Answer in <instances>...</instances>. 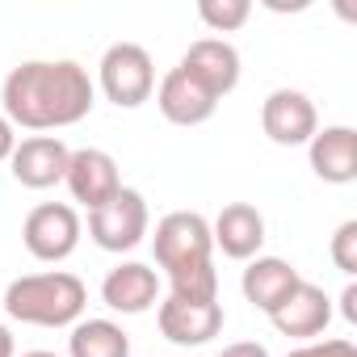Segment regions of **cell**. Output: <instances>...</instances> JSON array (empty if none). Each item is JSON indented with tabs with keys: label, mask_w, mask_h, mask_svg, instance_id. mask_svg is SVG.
Instances as JSON below:
<instances>
[{
	"label": "cell",
	"mask_w": 357,
	"mask_h": 357,
	"mask_svg": "<svg viewBox=\"0 0 357 357\" xmlns=\"http://www.w3.org/2000/svg\"><path fill=\"white\" fill-rule=\"evenodd\" d=\"M311 172L324 185H353L357 181V130L353 126H324L307 143Z\"/></svg>",
	"instance_id": "5bb4252c"
},
{
	"label": "cell",
	"mask_w": 357,
	"mask_h": 357,
	"mask_svg": "<svg viewBox=\"0 0 357 357\" xmlns=\"http://www.w3.org/2000/svg\"><path fill=\"white\" fill-rule=\"evenodd\" d=\"M68 357H130V336L114 319H76Z\"/></svg>",
	"instance_id": "ac0fdd59"
},
{
	"label": "cell",
	"mask_w": 357,
	"mask_h": 357,
	"mask_svg": "<svg viewBox=\"0 0 357 357\" xmlns=\"http://www.w3.org/2000/svg\"><path fill=\"white\" fill-rule=\"evenodd\" d=\"M261 130L278 143V147H307L311 135L319 130V114L315 101L298 89H273L261 105Z\"/></svg>",
	"instance_id": "9c48e42d"
},
{
	"label": "cell",
	"mask_w": 357,
	"mask_h": 357,
	"mask_svg": "<svg viewBox=\"0 0 357 357\" xmlns=\"http://www.w3.org/2000/svg\"><path fill=\"white\" fill-rule=\"evenodd\" d=\"M97 89L118 109H139L143 101H151V93H155V63H151L147 47H139V43L105 47V55L97 63Z\"/></svg>",
	"instance_id": "277c9868"
},
{
	"label": "cell",
	"mask_w": 357,
	"mask_h": 357,
	"mask_svg": "<svg viewBox=\"0 0 357 357\" xmlns=\"http://www.w3.org/2000/svg\"><path fill=\"white\" fill-rule=\"evenodd\" d=\"M97 84L76 59H26L0 84V114L22 130H63L93 114Z\"/></svg>",
	"instance_id": "6da1fadb"
},
{
	"label": "cell",
	"mask_w": 357,
	"mask_h": 357,
	"mask_svg": "<svg viewBox=\"0 0 357 357\" xmlns=\"http://www.w3.org/2000/svg\"><path fill=\"white\" fill-rule=\"evenodd\" d=\"M269 324L282 332V336H294V340H315L328 324H332V298H328V290L324 286H315V282H298L294 290H290V298L269 315Z\"/></svg>",
	"instance_id": "4fadbf2b"
},
{
	"label": "cell",
	"mask_w": 357,
	"mask_h": 357,
	"mask_svg": "<svg viewBox=\"0 0 357 357\" xmlns=\"http://www.w3.org/2000/svg\"><path fill=\"white\" fill-rule=\"evenodd\" d=\"M101 303L118 315H143L160 303V273L143 261H122L105 273Z\"/></svg>",
	"instance_id": "7c38bea8"
},
{
	"label": "cell",
	"mask_w": 357,
	"mask_h": 357,
	"mask_svg": "<svg viewBox=\"0 0 357 357\" xmlns=\"http://www.w3.org/2000/svg\"><path fill=\"white\" fill-rule=\"evenodd\" d=\"M155 324H160V336L181 344V349H198V344H211L227 315H223V303L219 298H176L168 294L160 307H155Z\"/></svg>",
	"instance_id": "52a82bcc"
},
{
	"label": "cell",
	"mask_w": 357,
	"mask_h": 357,
	"mask_svg": "<svg viewBox=\"0 0 357 357\" xmlns=\"http://www.w3.org/2000/svg\"><path fill=\"white\" fill-rule=\"evenodd\" d=\"M13 147H17V126H13L5 114H0V164H9Z\"/></svg>",
	"instance_id": "7402d4cb"
},
{
	"label": "cell",
	"mask_w": 357,
	"mask_h": 357,
	"mask_svg": "<svg viewBox=\"0 0 357 357\" xmlns=\"http://www.w3.org/2000/svg\"><path fill=\"white\" fill-rule=\"evenodd\" d=\"M0 357H17V340H13L9 324H0Z\"/></svg>",
	"instance_id": "d4e9b609"
},
{
	"label": "cell",
	"mask_w": 357,
	"mask_h": 357,
	"mask_svg": "<svg viewBox=\"0 0 357 357\" xmlns=\"http://www.w3.org/2000/svg\"><path fill=\"white\" fill-rule=\"evenodd\" d=\"M328 252H332V265H336L344 278H353V273H357V219H344V223L336 227V236H332Z\"/></svg>",
	"instance_id": "ffe728a7"
},
{
	"label": "cell",
	"mask_w": 357,
	"mask_h": 357,
	"mask_svg": "<svg viewBox=\"0 0 357 357\" xmlns=\"http://www.w3.org/2000/svg\"><path fill=\"white\" fill-rule=\"evenodd\" d=\"M181 72H190L215 101H223L236 84H240V51L227 43V38H198L190 43V51L181 55V63H176Z\"/></svg>",
	"instance_id": "8fae6325"
},
{
	"label": "cell",
	"mask_w": 357,
	"mask_h": 357,
	"mask_svg": "<svg viewBox=\"0 0 357 357\" xmlns=\"http://www.w3.org/2000/svg\"><path fill=\"white\" fill-rule=\"evenodd\" d=\"M151 215H147V198L130 185H122L105 206L89 211V240L105 252H130L147 240Z\"/></svg>",
	"instance_id": "5b68a950"
},
{
	"label": "cell",
	"mask_w": 357,
	"mask_h": 357,
	"mask_svg": "<svg viewBox=\"0 0 357 357\" xmlns=\"http://www.w3.org/2000/svg\"><path fill=\"white\" fill-rule=\"evenodd\" d=\"M22 357H59V353H51V349H30V353H22Z\"/></svg>",
	"instance_id": "484cf974"
},
{
	"label": "cell",
	"mask_w": 357,
	"mask_h": 357,
	"mask_svg": "<svg viewBox=\"0 0 357 357\" xmlns=\"http://www.w3.org/2000/svg\"><path fill=\"white\" fill-rule=\"evenodd\" d=\"M198 17L215 34H236L252 17V5L248 0H198Z\"/></svg>",
	"instance_id": "d6986e66"
},
{
	"label": "cell",
	"mask_w": 357,
	"mask_h": 357,
	"mask_svg": "<svg viewBox=\"0 0 357 357\" xmlns=\"http://www.w3.org/2000/svg\"><path fill=\"white\" fill-rule=\"evenodd\" d=\"M286 357H357V344L344 340V336H332V340H307V344L290 349Z\"/></svg>",
	"instance_id": "44dd1931"
},
{
	"label": "cell",
	"mask_w": 357,
	"mask_h": 357,
	"mask_svg": "<svg viewBox=\"0 0 357 357\" xmlns=\"http://www.w3.org/2000/svg\"><path fill=\"white\" fill-rule=\"evenodd\" d=\"M68 160H72V147L59 135H30V139H17L9 155V172L26 190H51L68 176Z\"/></svg>",
	"instance_id": "ba28073f"
},
{
	"label": "cell",
	"mask_w": 357,
	"mask_h": 357,
	"mask_svg": "<svg viewBox=\"0 0 357 357\" xmlns=\"http://www.w3.org/2000/svg\"><path fill=\"white\" fill-rule=\"evenodd\" d=\"M155 105H160V114H164L172 126H202V122H211L215 109H219V101H215L190 72H181V68H172V72L155 84Z\"/></svg>",
	"instance_id": "2e32d148"
},
{
	"label": "cell",
	"mask_w": 357,
	"mask_h": 357,
	"mask_svg": "<svg viewBox=\"0 0 357 357\" xmlns=\"http://www.w3.org/2000/svg\"><path fill=\"white\" fill-rule=\"evenodd\" d=\"M84 307H89V286L68 269L26 273L13 278L5 290V315L30 328H72L76 319H84Z\"/></svg>",
	"instance_id": "3957f363"
},
{
	"label": "cell",
	"mask_w": 357,
	"mask_h": 357,
	"mask_svg": "<svg viewBox=\"0 0 357 357\" xmlns=\"http://www.w3.org/2000/svg\"><path fill=\"white\" fill-rule=\"evenodd\" d=\"M298 282H303V273H298L290 261H282V257H252L248 269H244V278H240V290H244V298H248L257 311L273 315V311L290 298V290H294Z\"/></svg>",
	"instance_id": "e0dca14e"
},
{
	"label": "cell",
	"mask_w": 357,
	"mask_h": 357,
	"mask_svg": "<svg viewBox=\"0 0 357 357\" xmlns=\"http://www.w3.org/2000/svg\"><path fill=\"white\" fill-rule=\"evenodd\" d=\"M211 240L215 248H223V257L252 261L265 248V215L252 202H227L211 223Z\"/></svg>",
	"instance_id": "9a60e30c"
},
{
	"label": "cell",
	"mask_w": 357,
	"mask_h": 357,
	"mask_svg": "<svg viewBox=\"0 0 357 357\" xmlns=\"http://www.w3.org/2000/svg\"><path fill=\"white\" fill-rule=\"evenodd\" d=\"M80 236H84V223H80L76 206H68V202H43V206H34V211L26 215V223H22V244H26V252H30L34 261H47V265L68 261V257L76 252Z\"/></svg>",
	"instance_id": "8992f818"
},
{
	"label": "cell",
	"mask_w": 357,
	"mask_h": 357,
	"mask_svg": "<svg viewBox=\"0 0 357 357\" xmlns=\"http://www.w3.org/2000/svg\"><path fill=\"white\" fill-rule=\"evenodd\" d=\"M155 265L168 278V294L176 298H219V273H215V240L211 219L198 211H172L155 223L151 236Z\"/></svg>",
	"instance_id": "7a4b0ae2"
},
{
	"label": "cell",
	"mask_w": 357,
	"mask_h": 357,
	"mask_svg": "<svg viewBox=\"0 0 357 357\" xmlns=\"http://www.w3.org/2000/svg\"><path fill=\"white\" fill-rule=\"evenodd\" d=\"M63 185L72 194V202H80L84 211L105 206L118 190H122V176H118V160L101 147H76L68 160V176Z\"/></svg>",
	"instance_id": "30bf717a"
},
{
	"label": "cell",
	"mask_w": 357,
	"mask_h": 357,
	"mask_svg": "<svg viewBox=\"0 0 357 357\" xmlns=\"http://www.w3.org/2000/svg\"><path fill=\"white\" fill-rule=\"evenodd\" d=\"M215 357H269V349L257 344V340H236V344H227V349L215 353Z\"/></svg>",
	"instance_id": "603a6c76"
},
{
	"label": "cell",
	"mask_w": 357,
	"mask_h": 357,
	"mask_svg": "<svg viewBox=\"0 0 357 357\" xmlns=\"http://www.w3.org/2000/svg\"><path fill=\"white\" fill-rule=\"evenodd\" d=\"M340 311H344V319H349V324H357V286H353V282H349V286H344V294H340Z\"/></svg>",
	"instance_id": "cb8c5ba5"
}]
</instances>
